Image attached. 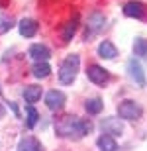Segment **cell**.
<instances>
[{
  "mask_svg": "<svg viewBox=\"0 0 147 151\" xmlns=\"http://www.w3.org/2000/svg\"><path fill=\"white\" fill-rule=\"evenodd\" d=\"M100 128L106 135H122L124 134V124L120 122V118H104Z\"/></svg>",
  "mask_w": 147,
  "mask_h": 151,
  "instance_id": "obj_5",
  "label": "cell"
},
{
  "mask_svg": "<svg viewBox=\"0 0 147 151\" xmlns=\"http://www.w3.org/2000/svg\"><path fill=\"white\" fill-rule=\"evenodd\" d=\"M98 147H100V151H118V143H116V139H114L112 135H100L98 137Z\"/></svg>",
  "mask_w": 147,
  "mask_h": 151,
  "instance_id": "obj_14",
  "label": "cell"
},
{
  "mask_svg": "<svg viewBox=\"0 0 147 151\" xmlns=\"http://www.w3.org/2000/svg\"><path fill=\"white\" fill-rule=\"evenodd\" d=\"M92 132V122L77 116H65L57 124V134L63 137H82Z\"/></svg>",
  "mask_w": 147,
  "mask_h": 151,
  "instance_id": "obj_1",
  "label": "cell"
},
{
  "mask_svg": "<svg viewBox=\"0 0 147 151\" xmlns=\"http://www.w3.org/2000/svg\"><path fill=\"white\" fill-rule=\"evenodd\" d=\"M0 94H2V88H0Z\"/></svg>",
  "mask_w": 147,
  "mask_h": 151,
  "instance_id": "obj_23",
  "label": "cell"
},
{
  "mask_svg": "<svg viewBox=\"0 0 147 151\" xmlns=\"http://www.w3.org/2000/svg\"><path fill=\"white\" fill-rule=\"evenodd\" d=\"M32 75H34L35 78H45L51 75V67L47 65V61L43 63H35L34 67H32Z\"/></svg>",
  "mask_w": 147,
  "mask_h": 151,
  "instance_id": "obj_16",
  "label": "cell"
},
{
  "mask_svg": "<svg viewBox=\"0 0 147 151\" xmlns=\"http://www.w3.org/2000/svg\"><path fill=\"white\" fill-rule=\"evenodd\" d=\"M37 120H39V114L34 108V104H29L28 106V128H34L35 124H37Z\"/></svg>",
  "mask_w": 147,
  "mask_h": 151,
  "instance_id": "obj_20",
  "label": "cell"
},
{
  "mask_svg": "<svg viewBox=\"0 0 147 151\" xmlns=\"http://www.w3.org/2000/svg\"><path fill=\"white\" fill-rule=\"evenodd\" d=\"M118 114H120V118H124V120H139L141 114H143V110H141V106H139L137 102L124 100V102H120Z\"/></svg>",
  "mask_w": 147,
  "mask_h": 151,
  "instance_id": "obj_3",
  "label": "cell"
},
{
  "mask_svg": "<svg viewBox=\"0 0 147 151\" xmlns=\"http://www.w3.org/2000/svg\"><path fill=\"white\" fill-rule=\"evenodd\" d=\"M65 100H67V96L63 94L61 90H49L45 94V104L49 110H53V112H57V110H61L63 106H65Z\"/></svg>",
  "mask_w": 147,
  "mask_h": 151,
  "instance_id": "obj_6",
  "label": "cell"
},
{
  "mask_svg": "<svg viewBox=\"0 0 147 151\" xmlns=\"http://www.w3.org/2000/svg\"><path fill=\"white\" fill-rule=\"evenodd\" d=\"M128 73H130L131 81H136V84H139V86H145V84H147L145 71H143V67L139 65V61L130 59V61H128Z\"/></svg>",
  "mask_w": 147,
  "mask_h": 151,
  "instance_id": "obj_4",
  "label": "cell"
},
{
  "mask_svg": "<svg viewBox=\"0 0 147 151\" xmlns=\"http://www.w3.org/2000/svg\"><path fill=\"white\" fill-rule=\"evenodd\" d=\"M4 114H6V110H4V106L0 104V118H4Z\"/></svg>",
  "mask_w": 147,
  "mask_h": 151,
  "instance_id": "obj_22",
  "label": "cell"
},
{
  "mask_svg": "<svg viewBox=\"0 0 147 151\" xmlns=\"http://www.w3.org/2000/svg\"><path fill=\"white\" fill-rule=\"evenodd\" d=\"M124 14L128 18H143L145 16V4L137 2V0H131V2L124 4Z\"/></svg>",
  "mask_w": 147,
  "mask_h": 151,
  "instance_id": "obj_8",
  "label": "cell"
},
{
  "mask_svg": "<svg viewBox=\"0 0 147 151\" xmlns=\"http://www.w3.org/2000/svg\"><path fill=\"white\" fill-rule=\"evenodd\" d=\"M24 98H26V102H29V104L37 102L41 98V86H37V84H29V86H26V90H24Z\"/></svg>",
  "mask_w": 147,
  "mask_h": 151,
  "instance_id": "obj_15",
  "label": "cell"
},
{
  "mask_svg": "<svg viewBox=\"0 0 147 151\" xmlns=\"http://www.w3.org/2000/svg\"><path fill=\"white\" fill-rule=\"evenodd\" d=\"M29 57H32L35 63H43V61H47V59L51 57V51L47 49L45 45L35 43V45H32V47H29Z\"/></svg>",
  "mask_w": 147,
  "mask_h": 151,
  "instance_id": "obj_9",
  "label": "cell"
},
{
  "mask_svg": "<svg viewBox=\"0 0 147 151\" xmlns=\"http://www.w3.org/2000/svg\"><path fill=\"white\" fill-rule=\"evenodd\" d=\"M102 106H104V102L100 98H90V100H86L85 108L88 114H100L102 112Z\"/></svg>",
  "mask_w": 147,
  "mask_h": 151,
  "instance_id": "obj_18",
  "label": "cell"
},
{
  "mask_svg": "<svg viewBox=\"0 0 147 151\" xmlns=\"http://www.w3.org/2000/svg\"><path fill=\"white\" fill-rule=\"evenodd\" d=\"M18 29H20V34L24 37H34L37 34V22L32 20V18H24L22 22L18 24Z\"/></svg>",
  "mask_w": 147,
  "mask_h": 151,
  "instance_id": "obj_10",
  "label": "cell"
},
{
  "mask_svg": "<svg viewBox=\"0 0 147 151\" xmlns=\"http://www.w3.org/2000/svg\"><path fill=\"white\" fill-rule=\"evenodd\" d=\"M77 28H79V20H77V16L73 18V20H69L67 24H65V28H63V39L65 41H71L75 35V32H77Z\"/></svg>",
  "mask_w": 147,
  "mask_h": 151,
  "instance_id": "obj_17",
  "label": "cell"
},
{
  "mask_svg": "<svg viewBox=\"0 0 147 151\" xmlns=\"http://www.w3.org/2000/svg\"><path fill=\"white\" fill-rule=\"evenodd\" d=\"M104 26H106V18H104V14L94 12V14H90V16H88V28H90L92 34H96V32L104 29Z\"/></svg>",
  "mask_w": 147,
  "mask_h": 151,
  "instance_id": "obj_11",
  "label": "cell"
},
{
  "mask_svg": "<svg viewBox=\"0 0 147 151\" xmlns=\"http://www.w3.org/2000/svg\"><path fill=\"white\" fill-rule=\"evenodd\" d=\"M86 75H88V78H90L94 84H104V83H108V78H110V73H108L104 67H100V65H90L88 71H86Z\"/></svg>",
  "mask_w": 147,
  "mask_h": 151,
  "instance_id": "obj_7",
  "label": "cell"
},
{
  "mask_svg": "<svg viewBox=\"0 0 147 151\" xmlns=\"http://www.w3.org/2000/svg\"><path fill=\"white\" fill-rule=\"evenodd\" d=\"M133 53L139 57H147V39L136 37V41H133Z\"/></svg>",
  "mask_w": 147,
  "mask_h": 151,
  "instance_id": "obj_19",
  "label": "cell"
},
{
  "mask_svg": "<svg viewBox=\"0 0 147 151\" xmlns=\"http://www.w3.org/2000/svg\"><path fill=\"white\" fill-rule=\"evenodd\" d=\"M18 151H41V143L35 139V137L28 135V137H22V139H20Z\"/></svg>",
  "mask_w": 147,
  "mask_h": 151,
  "instance_id": "obj_12",
  "label": "cell"
},
{
  "mask_svg": "<svg viewBox=\"0 0 147 151\" xmlns=\"http://www.w3.org/2000/svg\"><path fill=\"white\" fill-rule=\"evenodd\" d=\"M79 67H80V57L79 55H69L65 61L61 63V69H59V81L63 84H71L79 75Z\"/></svg>",
  "mask_w": 147,
  "mask_h": 151,
  "instance_id": "obj_2",
  "label": "cell"
},
{
  "mask_svg": "<svg viewBox=\"0 0 147 151\" xmlns=\"http://www.w3.org/2000/svg\"><path fill=\"white\" fill-rule=\"evenodd\" d=\"M98 55H100L102 59H114V57L118 55V49H116V45H114L112 41H102V43L98 45Z\"/></svg>",
  "mask_w": 147,
  "mask_h": 151,
  "instance_id": "obj_13",
  "label": "cell"
},
{
  "mask_svg": "<svg viewBox=\"0 0 147 151\" xmlns=\"http://www.w3.org/2000/svg\"><path fill=\"white\" fill-rule=\"evenodd\" d=\"M14 24H12L10 18H6V16H0V34H4V32H8V29L12 28Z\"/></svg>",
  "mask_w": 147,
  "mask_h": 151,
  "instance_id": "obj_21",
  "label": "cell"
}]
</instances>
